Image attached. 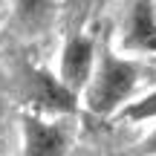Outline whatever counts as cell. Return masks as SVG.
<instances>
[{"label": "cell", "instance_id": "7a4b0ae2", "mask_svg": "<svg viewBox=\"0 0 156 156\" xmlns=\"http://www.w3.org/2000/svg\"><path fill=\"white\" fill-rule=\"evenodd\" d=\"M95 44L87 35H73L61 49V64H58V78L78 95L90 84L95 73Z\"/></svg>", "mask_w": 156, "mask_h": 156}, {"label": "cell", "instance_id": "8992f818", "mask_svg": "<svg viewBox=\"0 0 156 156\" xmlns=\"http://www.w3.org/2000/svg\"><path fill=\"white\" fill-rule=\"evenodd\" d=\"M12 6H15V17L26 29H41L52 15L55 0H12Z\"/></svg>", "mask_w": 156, "mask_h": 156}, {"label": "cell", "instance_id": "277c9868", "mask_svg": "<svg viewBox=\"0 0 156 156\" xmlns=\"http://www.w3.org/2000/svg\"><path fill=\"white\" fill-rule=\"evenodd\" d=\"M32 98L44 110H52V113H73L75 110V93L58 75L41 73V69L32 73Z\"/></svg>", "mask_w": 156, "mask_h": 156}, {"label": "cell", "instance_id": "3957f363", "mask_svg": "<svg viewBox=\"0 0 156 156\" xmlns=\"http://www.w3.org/2000/svg\"><path fill=\"white\" fill-rule=\"evenodd\" d=\"M67 130L38 116H23V156H67Z\"/></svg>", "mask_w": 156, "mask_h": 156}, {"label": "cell", "instance_id": "6da1fadb", "mask_svg": "<svg viewBox=\"0 0 156 156\" xmlns=\"http://www.w3.org/2000/svg\"><path fill=\"white\" fill-rule=\"evenodd\" d=\"M136 81H139L136 64L113 52H101V58L95 61V73L87 84V107L93 113H113L136 90Z\"/></svg>", "mask_w": 156, "mask_h": 156}, {"label": "cell", "instance_id": "5b68a950", "mask_svg": "<svg viewBox=\"0 0 156 156\" xmlns=\"http://www.w3.org/2000/svg\"><path fill=\"white\" fill-rule=\"evenodd\" d=\"M124 46L136 52H156V20H153L151 0H136L133 3V9L127 15Z\"/></svg>", "mask_w": 156, "mask_h": 156}, {"label": "cell", "instance_id": "52a82bcc", "mask_svg": "<svg viewBox=\"0 0 156 156\" xmlns=\"http://www.w3.org/2000/svg\"><path fill=\"white\" fill-rule=\"evenodd\" d=\"M147 151H151V153H156V130H153L151 136H147Z\"/></svg>", "mask_w": 156, "mask_h": 156}]
</instances>
